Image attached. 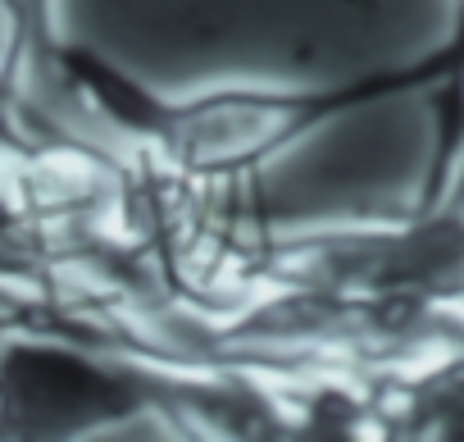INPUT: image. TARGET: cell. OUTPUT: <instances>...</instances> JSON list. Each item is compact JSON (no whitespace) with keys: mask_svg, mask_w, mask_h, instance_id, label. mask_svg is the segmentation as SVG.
I'll list each match as a JSON object with an SVG mask.
<instances>
[{"mask_svg":"<svg viewBox=\"0 0 464 442\" xmlns=\"http://www.w3.org/2000/svg\"><path fill=\"white\" fill-rule=\"evenodd\" d=\"M446 37H455L464 46V0H450V28H446Z\"/></svg>","mask_w":464,"mask_h":442,"instance_id":"3","label":"cell"},{"mask_svg":"<svg viewBox=\"0 0 464 442\" xmlns=\"http://www.w3.org/2000/svg\"><path fill=\"white\" fill-rule=\"evenodd\" d=\"M28 15H33V28H37V42H42V78H46L51 51H55V42H60V24H55V0H28Z\"/></svg>","mask_w":464,"mask_h":442,"instance_id":"2","label":"cell"},{"mask_svg":"<svg viewBox=\"0 0 464 442\" xmlns=\"http://www.w3.org/2000/svg\"><path fill=\"white\" fill-rule=\"evenodd\" d=\"M87 114L114 128L146 173L178 192L232 187L324 128L405 96H455L464 92V51L441 37L423 55L378 64L337 83H214L196 92H160L110 55L60 37L46 64Z\"/></svg>","mask_w":464,"mask_h":442,"instance_id":"1","label":"cell"}]
</instances>
